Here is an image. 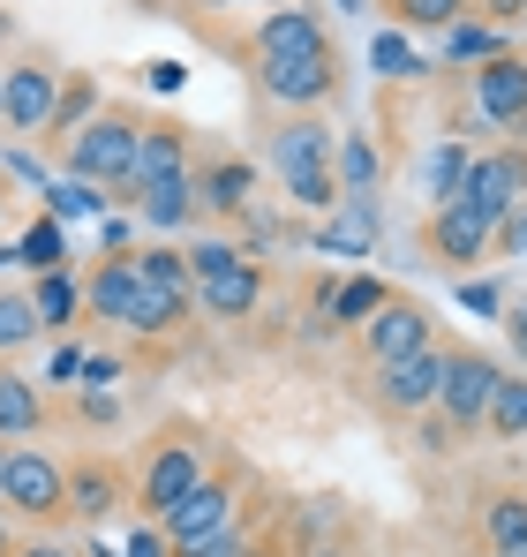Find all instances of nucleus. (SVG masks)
<instances>
[{
  "label": "nucleus",
  "instance_id": "nucleus-15",
  "mask_svg": "<svg viewBox=\"0 0 527 557\" xmlns=\"http://www.w3.org/2000/svg\"><path fill=\"white\" fill-rule=\"evenodd\" d=\"M369 399L384 407V414H400V422H415V414H430L438 407V384H444V347H422V355H407V362H384V370H369Z\"/></svg>",
  "mask_w": 527,
  "mask_h": 557
},
{
  "label": "nucleus",
  "instance_id": "nucleus-10",
  "mask_svg": "<svg viewBox=\"0 0 527 557\" xmlns=\"http://www.w3.org/2000/svg\"><path fill=\"white\" fill-rule=\"evenodd\" d=\"M361 362L369 370H384V362H407V355H422V347H438V317L422 309V301H407V294H392L361 332Z\"/></svg>",
  "mask_w": 527,
  "mask_h": 557
},
{
  "label": "nucleus",
  "instance_id": "nucleus-23",
  "mask_svg": "<svg viewBox=\"0 0 527 557\" xmlns=\"http://www.w3.org/2000/svg\"><path fill=\"white\" fill-rule=\"evenodd\" d=\"M384 301H392V286H384V278H369V272L332 278V286H324V332H361Z\"/></svg>",
  "mask_w": 527,
  "mask_h": 557
},
{
  "label": "nucleus",
  "instance_id": "nucleus-26",
  "mask_svg": "<svg viewBox=\"0 0 527 557\" xmlns=\"http://www.w3.org/2000/svg\"><path fill=\"white\" fill-rule=\"evenodd\" d=\"M30 309H38L46 332H69V324L84 317V278L76 272H38L30 278Z\"/></svg>",
  "mask_w": 527,
  "mask_h": 557
},
{
  "label": "nucleus",
  "instance_id": "nucleus-39",
  "mask_svg": "<svg viewBox=\"0 0 527 557\" xmlns=\"http://www.w3.org/2000/svg\"><path fill=\"white\" fill-rule=\"evenodd\" d=\"M46 384H84V347H76V339H61V347H53V370H46Z\"/></svg>",
  "mask_w": 527,
  "mask_h": 557
},
{
  "label": "nucleus",
  "instance_id": "nucleus-2",
  "mask_svg": "<svg viewBox=\"0 0 527 557\" xmlns=\"http://www.w3.org/2000/svg\"><path fill=\"white\" fill-rule=\"evenodd\" d=\"M188 257V278H196V317H219V324H242L264 309V264L242 257V242L226 234H204L181 249Z\"/></svg>",
  "mask_w": 527,
  "mask_h": 557
},
{
  "label": "nucleus",
  "instance_id": "nucleus-40",
  "mask_svg": "<svg viewBox=\"0 0 527 557\" xmlns=\"http://www.w3.org/2000/svg\"><path fill=\"white\" fill-rule=\"evenodd\" d=\"M113 384H121V362L113 355H84V384L76 392H113Z\"/></svg>",
  "mask_w": 527,
  "mask_h": 557
},
{
  "label": "nucleus",
  "instance_id": "nucleus-44",
  "mask_svg": "<svg viewBox=\"0 0 527 557\" xmlns=\"http://www.w3.org/2000/svg\"><path fill=\"white\" fill-rule=\"evenodd\" d=\"M505 347L527 362V301H513V309H505Z\"/></svg>",
  "mask_w": 527,
  "mask_h": 557
},
{
  "label": "nucleus",
  "instance_id": "nucleus-54",
  "mask_svg": "<svg viewBox=\"0 0 527 557\" xmlns=\"http://www.w3.org/2000/svg\"><path fill=\"white\" fill-rule=\"evenodd\" d=\"M475 557H498V550H475Z\"/></svg>",
  "mask_w": 527,
  "mask_h": 557
},
{
  "label": "nucleus",
  "instance_id": "nucleus-22",
  "mask_svg": "<svg viewBox=\"0 0 527 557\" xmlns=\"http://www.w3.org/2000/svg\"><path fill=\"white\" fill-rule=\"evenodd\" d=\"M46 430V392L38 376H23L15 362H0V445H23Z\"/></svg>",
  "mask_w": 527,
  "mask_h": 557
},
{
  "label": "nucleus",
  "instance_id": "nucleus-3",
  "mask_svg": "<svg viewBox=\"0 0 527 557\" xmlns=\"http://www.w3.org/2000/svg\"><path fill=\"white\" fill-rule=\"evenodd\" d=\"M136 144H144V113L106 106L98 121H84V136L69 151H53V159H61L69 182H90V188H106V196H121V188L136 182Z\"/></svg>",
  "mask_w": 527,
  "mask_h": 557
},
{
  "label": "nucleus",
  "instance_id": "nucleus-24",
  "mask_svg": "<svg viewBox=\"0 0 527 557\" xmlns=\"http://www.w3.org/2000/svg\"><path fill=\"white\" fill-rule=\"evenodd\" d=\"M475 535H482V550H498V557H527V490H498V497H482Z\"/></svg>",
  "mask_w": 527,
  "mask_h": 557
},
{
  "label": "nucleus",
  "instance_id": "nucleus-27",
  "mask_svg": "<svg viewBox=\"0 0 527 557\" xmlns=\"http://www.w3.org/2000/svg\"><path fill=\"white\" fill-rule=\"evenodd\" d=\"M490 53H513V38H505L498 23H482V15H459V23L444 30V61H452V69H482Z\"/></svg>",
  "mask_w": 527,
  "mask_h": 557
},
{
  "label": "nucleus",
  "instance_id": "nucleus-14",
  "mask_svg": "<svg viewBox=\"0 0 527 557\" xmlns=\"http://www.w3.org/2000/svg\"><path fill=\"white\" fill-rule=\"evenodd\" d=\"M490 242H498V226H490L482 211H467L459 196L422 219V249H430V264H444V272H475V264L490 257Z\"/></svg>",
  "mask_w": 527,
  "mask_h": 557
},
{
  "label": "nucleus",
  "instance_id": "nucleus-42",
  "mask_svg": "<svg viewBox=\"0 0 527 557\" xmlns=\"http://www.w3.org/2000/svg\"><path fill=\"white\" fill-rule=\"evenodd\" d=\"M188 557H257V535L234 528V535H219V543H204V550H188Z\"/></svg>",
  "mask_w": 527,
  "mask_h": 557
},
{
  "label": "nucleus",
  "instance_id": "nucleus-29",
  "mask_svg": "<svg viewBox=\"0 0 527 557\" xmlns=\"http://www.w3.org/2000/svg\"><path fill=\"white\" fill-rule=\"evenodd\" d=\"M467 166H475V151H467L459 136H444L438 151H430V166H422V196H430V211L459 196V182H467Z\"/></svg>",
  "mask_w": 527,
  "mask_h": 557
},
{
  "label": "nucleus",
  "instance_id": "nucleus-1",
  "mask_svg": "<svg viewBox=\"0 0 527 557\" xmlns=\"http://www.w3.org/2000/svg\"><path fill=\"white\" fill-rule=\"evenodd\" d=\"M332 151H340V136H332L317 113H286V121L271 128V144H264V159H271V174L286 182V196H294L302 211H317V219H332V211H340Z\"/></svg>",
  "mask_w": 527,
  "mask_h": 557
},
{
  "label": "nucleus",
  "instance_id": "nucleus-53",
  "mask_svg": "<svg viewBox=\"0 0 527 557\" xmlns=\"http://www.w3.org/2000/svg\"><path fill=\"white\" fill-rule=\"evenodd\" d=\"M340 8H361V0H340Z\"/></svg>",
  "mask_w": 527,
  "mask_h": 557
},
{
  "label": "nucleus",
  "instance_id": "nucleus-21",
  "mask_svg": "<svg viewBox=\"0 0 527 557\" xmlns=\"http://www.w3.org/2000/svg\"><path fill=\"white\" fill-rule=\"evenodd\" d=\"M98 113H106V84H98L90 69H69V76H61V98H53V121H46V144L69 151V144L84 136V121H98Z\"/></svg>",
  "mask_w": 527,
  "mask_h": 557
},
{
  "label": "nucleus",
  "instance_id": "nucleus-7",
  "mask_svg": "<svg viewBox=\"0 0 527 557\" xmlns=\"http://www.w3.org/2000/svg\"><path fill=\"white\" fill-rule=\"evenodd\" d=\"M204 474H211V453H204V437H196V430L159 437V445H151V460H144V474H136V512H144V520H167V512H174Z\"/></svg>",
  "mask_w": 527,
  "mask_h": 557
},
{
  "label": "nucleus",
  "instance_id": "nucleus-12",
  "mask_svg": "<svg viewBox=\"0 0 527 557\" xmlns=\"http://www.w3.org/2000/svg\"><path fill=\"white\" fill-rule=\"evenodd\" d=\"M459 203L467 211H482L490 226L527 203V144H498V151H475V166H467V182H459Z\"/></svg>",
  "mask_w": 527,
  "mask_h": 557
},
{
  "label": "nucleus",
  "instance_id": "nucleus-34",
  "mask_svg": "<svg viewBox=\"0 0 527 557\" xmlns=\"http://www.w3.org/2000/svg\"><path fill=\"white\" fill-rule=\"evenodd\" d=\"M392 15L407 30H452L459 15H475V0H392Z\"/></svg>",
  "mask_w": 527,
  "mask_h": 557
},
{
  "label": "nucleus",
  "instance_id": "nucleus-56",
  "mask_svg": "<svg viewBox=\"0 0 527 557\" xmlns=\"http://www.w3.org/2000/svg\"><path fill=\"white\" fill-rule=\"evenodd\" d=\"M520 23H527V15H520Z\"/></svg>",
  "mask_w": 527,
  "mask_h": 557
},
{
  "label": "nucleus",
  "instance_id": "nucleus-13",
  "mask_svg": "<svg viewBox=\"0 0 527 557\" xmlns=\"http://www.w3.org/2000/svg\"><path fill=\"white\" fill-rule=\"evenodd\" d=\"M136 249H98V264L84 272V324H106V332H128L136 324Z\"/></svg>",
  "mask_w": 527,
  "mask_h": 557
},
{
  "label": "nucleus",
  "instance_id": "nucleus-50",
  "mask_svg": "<svg viewBox=\"0 0 527 557\" xmlns=\"http://www.w3.org/2000/svg\"><path fill=\"white\" fill-rule=\"evenodd\" d=\"M8 38H15V23H8V8H0V46H8Z\"/></svg>",
  "mask_w": 527,
  "mask_h": 557
},
{
  "label": "nucleus",
  "instance_id": "nucleus-48",
  "mask_svg": "<svg viewBox=\"0 0 527 557\" xmlns=\"http://www.w3.org/2000/svg\"><path fill=\"white\" fill-rule=\"evenodd\" d=\"M23 543H15V528H8V512H0V557H15Z\"/></svg>",
  "mask_w": 527,
  "mask_h": 557
},
{
  "label": "nucleus",
  "instance_id": "nucleus-43",
  "mask_svg": "<svg viewBox=\"0 0 527 557\" xmlns=\"http://www.w3.org/2000/svg\"><path fill=\"white\" fill-rule=\"evenodd\" d=\"M475 15H482V23H498V30H513V23L527 15V0H475Z\"/></svg>",
  "mask_w": 527,
  "mask_h": 557
},
{
  "label": "nucleus",
  "instance_id": "nucleus-19",
  "mask_svg": "<svg viewBox=\"0 0 527 557\" xmlns=\"http://www.w3.org/2000/svg\"><path fill=\"white\" fill-rule=\"evenodd\" d=\"M136 497V482L121 474L113 460H84L69 467V520H84V528H98V520H113L121 505Z\"/></svg>",
  "mask_w": 527,
  "mask_h": 557
},
{
  "label": "nucleus",
  "instance_id": "nucleus-35",
  "mask_svg": "<svg viewBox=\"0 0 527 557\" xmlns=\"http://www.w3.org/2000/svg\"><path fill=\"white\" fill-rule=\"evenodd\" d=\"M369 69H377V76H430L400 30H377V38H369Z\"/></svg>",
  "mask_w": 527,
  "mask_h": 557
},
{
  "label": "nucleus",
  "instance_id": "nucleus-49",
  "mask_svg": "<svg viewBox=\"0 0 527 557\" xmlns=\"http://www.w3.org/2000/svg\"><path fill=\"white\" fill-rule=\"evenodd\" d=\"M8 264H23V257H15V242H0V272H8Z\"/></svg>",
  "mask_w": 527,
  "mask_h": 557
},
{
  "label": "nucleus",
  "instance_id": "nucleus-38",
  "mask_svg": "<svg viewBox=\"0 0 527 557\" xmlns=\"http://www.w3.org/2000/svg\"><path fill=\"white\" fill-rule=\"evenodd\" d=\"M459 301H467V309H482V317H505V286H498V278H467V286H459Z\"/></svg>",
  "mask_w": 527,
  "mask_h": 557
},
{
  "label": "nucleus",
  "instance_id": "nucleus-11",
  "mask_svg": "<svg viewBox=\"0 0 527 557\" xmlns=\"http://www.w3.org/2000/svg\"><path fill=\"white\" fill-rule=\"evenodd\" d=\"M257 91L279 113H317L324 98L340 91V53H302V61H257Z\"/></svg>",
  "mask_w": 527,
  "mask_h": 557
},
{
  "label": "nucleus",
  "instance_id": "nucleus-20",
  "mask_svg": "<svg viewBox=\"0 0 527 557\" xmlns=\"http://www.w3.org/2000/svg\"><path fill=\"white\" fill-rule=\"evenodd\" d=\"M174 174H196L188 128H181V121H144V144H136V182H128V188L174 182ZM128 188H121V196H128Z\"/></svg>",
  "mask_w": 527,
  "mask_h": 557
},
{
  "label": "nucleus",
  "instance_id": "nucleus-25",
  "mask_svg": "<svg viewBox=\"0 0 527 557\" xmlns=\"http://www.w3.org/2000/svg\"><path fill=\"white\" fill-rule=\"evenodd\" d=\"M196 188H204V211L242 219L249 196H257V166H249V159H204V166H196Z\"/></svg>",
  "mask_w": 527,
  "mask_h": 557
},
{
  "label": "nucleus",
  "instance_id": "nucleus-57",
  "mask_svg": "<svg viewBox=\"0 0 527 557\" xmlns=\"http://www.w3.org/2000/svg\"><path fill=\"white\" fill-rule=\"evenodd\" d=\"M257 557H264V550H257Z\"/></svg>",
  "mask_w": 527,
  "mask_h": 557
},
{
  "label": "nucleus",
  "instance_id": "nucleus-37",
  "mask_svg": "<svg viewBox=\"0 0 527 557\" xmlns=\"http://www.w3.org/2000/svg\"><path fill=\"white\" fill-rule=\"evenodd\" d=\"M490 257H527V203H513V211L498 219V242H490Z\"/></svg>",
  "mask_w": 527,
  "mask_h": 557
},
{
  "label": "nucleus",
  "instance_id": "nucleus-41",
  "mask_svg": "<svg viewBox=\"0 0 527 557\" xmlns=\"http://www.w3.org/2000/svg\"><path fill=\"white\" fill-rule=\"evenodd\" d=\"M0 166H8V174H15V182L30 188V196H46V182H53V174H46V166H38V159H30V151H8V159H0Z\"/></svg>",
  "mask_w": 527,
  "mask_h": 557
},
{
  "label": "nucleus",
  "instance_id": "nucleus-36",
  "mask_svg": "<svg viewBox=\"0 0 527 557\" xmlns=\"http://www.w3.org/2000/svg\"><path fill=\"white\" fill-rule=\"evenodd\" d=\"M121 557H174V543H167V528H159V520H136V528H128V543H121Z\"/></svg>",
  "mask_w": 527,
  "mask_h": 557
},
{
  "label": "nucleus",
  "instance_id": "nucleus-31",
  "mask_svg": "<svg viewBox=\"0 0 527 557\" xmlns=\"http://www.w3.org/2000/svg\"><path fill=\"white\" fill-rule=\"evenodd\" d=\"M46 324H38V309H30V294L15 286V294H0V362H15L30 339H38Z\"/></svg>",
  "mask_w": 527,
  "mask_h": 557
},
{
  "label": "nucleus",
  "instance_id": "nucleus-33",
  "mask_svg": "<svg viewBox=\"0 0 527 557\" xmlns=\"http://www.w3.org/2000/svg\"><path fill=\"white\" fill-rule=\"evenodd\" d=\"M482 430H490V437H527V376H505V384H498Z\"/></svg>",
  "mask_w": 527,
  "mask_h": 557
},
{
  "label": "nucleus",
  "instance_id": "nucleus-18",
  "mask_svg": "<svg viewBox=\"0 0 527 557\" xmlns=\"http://www.w3.org/2000/svg\"><path fill=\"white\" fill-rule=\"evenodd\" d=\"M113 203H128L151 234H188V226L204 219V188H196V174H174V182H151V188H128V196H113Z\"/></svg>",
  "mask_w": 527,
  "mask_h": 557
},
{
  "label": "nucleus",
  "instance_id": "nucleus-51",
  "mask_svg": "<svg viewBox=\"0 0 527 557\" xmlns=\"http://www.w3.org/2000/svg\"><path fill=\"white\" fill-rule=\"evenodd\" d=\"M0 226H8V196H0Z\"/></svg>",
  "mask_w": 527,
  "mask_h": 557
},
{
  "label": "nucleus",
  "instance_id": "nucleus-9",
  "mask_svg": "<svg viewBox=\"0 0 527 557\" xmlns=\"http://www.w3.org/2000/svg\"><path fill=\"white\" fill-rule=\"evenodd\" d=\"M61 76H69V69H53L46 53L8 61V69H0V128H15V136H46L53 98H61Z\"/></svg>",
  "mask_w": 527,
  "mask_h": 557
},
{
  "label": "nucleus",
  "instance_id": "nucleus-5",
  "mask_svg": "<svg viewBox=\"0 0 527 557\" xmlns=\"http://www.w3.org/2000/svg\"><path fill=\"white\" fill-rule=\"evenodd\" d=\"M0 512L30 520V528L69 520V467L53 453H38V445H8L0 453Z\"/></svg>",
  "mask_w": 527,
  "mask_h": 557
},
{
  "label": "nucleus",
  "instance_id": "nucleus-30",
  "mask_svg": "<svg viewBox=\"0 0 527 557\" xmlns=\"http://www.w3.org/2000/svg\"><path fill=\"white\" fill-rule=\"evenodd\" d=\"M332 174H340V196H377V144L369 136H340V151H332Z\"/></svg>",
  "mask_w": 527,
  "mask_h": 557
},
{
  "label": "nucleus",
  "instance_id": "nucleus-45",
  "mask_svg": "<svg viewBox=\"0 0 527 557\" xmlns=\"http://www.w3.org/2000/svg\"><path fill=\"white\" fill-rule=\"evenodd\" d=\"M151 91H167V98L181 91V69H174V61H151Z\"/></svg>",
  "mask_w": 527,
  "mask_h": 557
},
{
  "label": "nucleus",
  "instance_id": "nucleus-47",
  "mask_svg": "<svg viewBox=\"0 0 527 557\" xmlns=\"http://www.w3.org/2000/svg\"><path fill=\"white\" fill-rule=\"evenodd\" d=\"M15 557H76V550H61V543H23Z\"/></svg>",
  "mask_w": 527,
  "mask_h": 557
},
{
  "label": "nucleus",
  "instance_id": "nucleus-17",
  "mask_svg": "<svg viewBox=\"0 0 527 557\" xmlns=\"http://www.w3.org/2000/svg\"><path fill=\"white\" fill-rule=\"evenodd\" d=\"M332 38H324V15L317 8H271L257 23V38H249V61H302V53H324Z\"/></svg>",
  "mask_w": 527,
  "mask_h": 557
},
{
  "label": "nucleus",
  "instance_id": "nucleus-52",
  "mask_svg": "<svg viewBox=\"0 0 527 557\" xmlns=\"http://www.w3.org/2000/svg\"><path fill=\"white\" fill-rule=\"evenodd\" d=\"M264 8H294V0H264Z\"/></svg>",
  "mask_w": 527,
  "mask_h": 557
},
{
  "label": "nucleus",
  "instance_id": "nucleus-16",
  "mask_svg": "<svg viewBox=\"0 0 527 557\" xmlns=\"http://www.w3.org/2000/svg\"><path fill=\"white\" fill-rule=\"evenodd\" d=\"M467 98L490 128H513L527 113V53H490L475 76H467Z\"/></svg>",
  "mask_w": 527,
  "mask_h": 557
},
{
  "label": "nucleus",
  "instance_id": "nucleus-32",
  "mask_svg": "<svg viewBox=\"0 0 527 557\" xmlns=\"http://www.w3.org/2000/svg\"><path fill=\"white\" fill-rule=\"evenodd\" d=\"M106 203H113V196H106V188H90V182H69V174H53V182H46V211H53L61 226H69V219H98Z\"/></svg>",
  "mask_w": 527,
  "mask_h": 557
},
{
  "label": "nucleus",
  "instance_id": "nucleus-28",
  "mask_svg": "<svg viewBox=\"0 0 527 557\" xmlns=\"http://www.w3.org/2000/svg\"><path fill=\"white\" fill-rule=\"evenodd\" d=\"M15 257H23V272H69V234H61V219L53 211H38L30 226H23V242H15Z\"/></svg>",
  "mask_w": 527,
  "mask_h": 557
},
{
  "label": "nucleus",
  "instance_id": "nucleus-6",
  "mask_svg": "<svg viewBox=\"0 0 527 557\" xmlns=\"http://www.w3.org/2000/svg\"><path fill=\"white\" fill-rule=\"evenodd\" d=\"M498 384H505V362L498 355H482V347H444V384H438V414L452 437H475L482 430V414H490V399H498Z\"/></svg>",
  "mask_w": 527,
  "mask_h": 557
},
{
  "label": "nucleus",
  "instance_id": "nucleus-8",
  "mask_svg": "<svg viewBox=\"0 0 527 557\" xmlns=\"http://www.w3.org/2000/svg\"><path fill=\"white\" fill-rule=\"evenodd\" d=\"M167 528V543H174V557L204 550V543H219V535H234V528H249L242 520V482H226V474H204L188 497H181L174 512L159 520Z\"/></svg>",
  "mask_w": 527,
  "mask_h": 557
},
{
  "label": "nucleus",
  "instance_id": "nucleus-4",
  "mask_svg": "<svg viewBox=\"0 0 527 557\" xmlns=\"http://www.w3.org/2000/svg\"><path fill=\"white\" fill-rule=\"evenodd\" d=\"M136 278H144V294H136V324H128V339H174L181 324L196 317L188 257H181L174 242H159V249L136 257Z\"/></svg>",
  "mask_w": 527,
  "mask_h": 557
},
{
  "label": "nucleus",
  "instance_id": "nucleus-46",
  "mask_svg": "<svg viewBox=\"0 0 527 557\" xmlns=\"http://www.w3.org/2000/svg\"><path fill=\"white\" fill-rule=\"evenodd\" d=\"M84 414H90V422H98V430H106V422H113V414H121V407H113V399H106V392H90V399H84Z\"/></svg>",
  "mask_w": 527,
  "mask_h": 557
},
{
  "label": "nucleus",
  "instance_id": "nucleus-55",
  "mask_svg": "<svg viewBox=\"0 0 527 557\" xmlns=\"http://www.w3.org/2000/svg\"><path fill=\"white\" fill-rule=\"evenodd\" d=\"M0 453H8V445H0Z\"/></svg>",
  "mask_w": 527,
  "mask_h": 557
}]
</instances>
